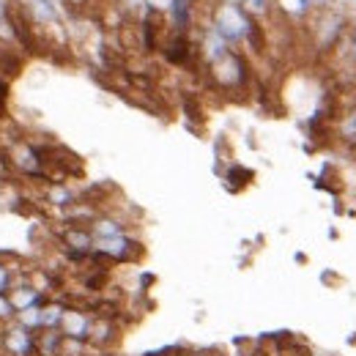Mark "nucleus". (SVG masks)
Returning <instances> with one entry per match:
<instances>
[{
    "instance_id": "1",
    "label": "nucleus",
    "mask_w": 356,
    "mask_h": 356,
    "mask_svg": "<svg viewBox=\"0 0 356 356\" xmlns=\"http://www.w3.org/2000/svg\"><path fill=\"white\" fill-rule=\"evenodd\" d=\"M250 25H252V17L244 11V6L225 0L222 6H217V11H214V28L211 31L222 39L225 44H236V42L247 39Z\"/></svg>"
},
{
    "instance_id": "2",
    "label": "nucleus",
    "mask_w": 356,
    "mask_h": 356,
    "mask_svg": "<svg viewBox=\"0 0 356 356\" xmlns=\"http://www.w3.org/2000/svg\"><path fill=\"white\" fill-rule=\"evenodd\" d=\"M209 72L214 77V83L225 90H236V88H244L247 80H250V69L244 63V58L233 49H227L222 58H217L214 63H209Z\"/></svg>"
},
{
    "instance_id": "3",
    "label": "nucleus",
    "mask_w": 356,
    "mask_h": 356,
    "mask_svg": "<svg viewBox=\"0 0 356 356\" xmlns=\"http://www.w3.org/2000/svg\"><path fill=\"white\" fill-rule=\"evenodd\" d=\"M93 252L102 255V258L127 264V261H132L137 255H143V247L137 241H132L129 236H115V238H96L93 241Z\"/></svg>"
},
{
    "instance_id": "4",
    "label": "nucleus",
    "mask_w": 356,
    "mask_h": 356,
    "mask_svg": "<svg viewBox=\"0 0 356 356\" xmlns=\"http://www.w3.org/2000/svg\"><path fill=\"white\" fill-rule=\"evenodd\" d=\"M90 326H93V318H90L88 312L66 307L63 321H60V334L69 337V340H80V343H86V340L90 337Z\"/></svg>"
},
{
    "instance_id": "5",
    "label": "nucleus",
    "mask_w": 356,
    "mask_h": 356,
    "mask_svg": "<svg viewBox=\"0 0 356 356\" xmlns=\"http://www.w3.org/2000/svg\"><path fill=\"white\" fill-rule=\"evenodd\" d=\"M3 348L11 356H31L36 351V334L17 323L3 332Z\"/></svg>"
},
{
    "instance_id": "6",
    "label": "nucleus",
    "mask_w": 356,
    "mask_h": 356,
    "mask_svg": "<svg viewBox=\"0 0 356 356\" xmlns=\"http://www.w3.org/2000/svg\"><path fill=\"white\" fill-rule=\"evenodd\" d=\"M63 241H66L69 250H74V258H83V255L93 252V241H96V238H93L90 230H83V227L72 225V227L63 233Z\"/></svg>"
},
{
    "instance_id": "7",
    "label": "nucleus",
    "mask_w": 356,
    "mask_h": 356,
    "mask_svg": "<svg viewBox=\"0 0 356 356\" xmlns=\"http://www.w3.org/2000/svg\"><path fill=\"white\" fill-rule=\"evenodd\" d=\"M11 305L17 312H25L31 307H42V291L33 288V285H17L11 293H8Z\"/></svg>"
},
{
    "instance_id": "8",
    "label": "nucleus",
    "mask_w": 356,
    "mask_h": 356,
    "mask_svg": "<svg viewBox=\"0 0 356 356\" xmlns=\"http://www.w3.org/2000/svg\"><path fill=\"white\" fill-rule=\"evenodd\" d=\"M165 58H168L170 63H176V66H184V63L192 58V44H189L186 33H176V36L165 44Z\"/></svg>"
},
{
    "instance_id": "9",
    "label": "nucleus",
    "mask_w": 356,
    "mask_h": 356,
    "mask_svg": "<svg viewBox=\"0 0 356 356\" xmlns=\"http://www.w3.org/2000/svg\"><path fill=\"white\" fill-rule=\"evenodd\" d=\"M28 14L36 25H52L58 19V6L55 0H28Z\"/></svg>"
},
{
    "instance_id": "10",
    "label": "nucleus",
    "mask_w": 356,
    "mask_h": 356,
    "mask_svg": "<svg viewBox=\"0 0 356 356\" xmlns=\"http://www.w3.org/2000/svg\"><path fill=\"white\" fill-rule=\"evenodd\" d=\"M14 162H17V168L19 170H25V173H31V176H36L39 173V168H42V159H39V151H33L31 145H17L14 148Z\"/></svg>"
},
{
    "instance_id": "11",
    "label": "nucleus",
    "mask_w": 356,
    "mask_h": 356,
    "mask_svg": "<svg viewBox=\"0 0 356 356\" xmlns=\"http://www.w3.org/2000/svg\"><path fill=\"white\" fill-rule=\"evenodd\" d=\"M90 233H93V238H115V236H127V233H124V225L118 222V220H113V217L93 220Z\"/></svg>"
},
{
    "instance_id": "12",
    "label": "nucleus",
    "mask_w": 356,
    "mask_h": 356,
    "mask_svg": "<svg viewBox=\"0 0 356 356\" xmlns=\"http://www.w3.org/2000/svg\"><path fill=\"white\" fill-rule=\"evenodd\" d=\"M170 14H173L176 33H186L189 31V22H192V6H189V0H173L170 3Z\"/></svg>"
},
{
    "instance_id": "13",
    "label": "nucleus",
    "mask_w": 356,
    "mask_h": 356,
    "mask_svg": "<svg viewBox=\"0 0 356 356\" xmlns=\"http://www.w3.org/2000/svg\"><path fill=\"white\" fill-rule=\"evenodd\" d=\"M63 312L66 307L52 302V305H42V329H60V321H63Z\"/></svg>"
},
{
    "instance_id": "14",
    "label": "nucleus",
    "mask_w": 356,
    "mask_h": 356,
    "mask_svg": "<svg viewBox=\"0 0 356 356\" xmlns=\"http://www.w3.org/2000/svg\"><path fill=\"white\" fill-rule=\"evenodd\" d=\"M340 137L348 143V145H356V107L346 110L343 113V121H340Z\"/></svg>"
},
{
    "instance_id": "15",
    "label": "nucleus",
    "mask_w": 356,
    "mask_h": 356,
    "mask_svg": "<svg viewBox=\"0 0 356 356\" xmlns=\"http://www.w3.org/2000/svg\"><path fill=\"white\" fill-rule=\"evenodd\" d=\"M17 323L25 326V329H31V332L42 329V307H31V310L25 312H17Z\"/></svg>"
},
{
    "instance_id": "16",
    "label": "nucleus",
    "mask_w": 356,
    "mask_h": 356,
    "mask_svg": "<svg viewBox=\"0 0 356 356\" xmlns=\"http://www.w3.org/2000/svg\"><path fill=\"white\" fill-rule=\"evenodd\" d=\"M252 178H255V173H252L250 168H241V165H230V170L225 173V181H233V184H238V186L252 184Z\"/></svg>"
},
{
    "instance_id": "17",
    "label": "nucleus",
    "mask_w": 356,
    "mask_h": 356,
    "mask_svg": "<svg viewBox=\"0 0 356 356\" xmlns=\"http://www.w3.org/2000/svg\"><path fill=\"white\" fill-rule=\"evenodd\" d=\"M49 200H52L55 206H69V203L74 200V195H72L69 189H63V186H55V189H49Z\"/></svg>"
},
{
    "instance_id": "18",
    "label": "nucleus",
    "mask_w": 356,
    "mask_h": 356,
    "mask_svg": "<svg viewBox=\"0 0 356 356\" xmlns=\"http://www.w3.org/2000/svg\"><path fill=\"white\" fill-rule=\"evenodd\" d=\"M280 6L288 8V11H293V14H305L312 6V0H280Z\"/></svg>"
},
{
    "instance_id": "19",
    "label": "nucleus",
    "mask_w": 356,
    "mask_h": 356,
    "mask_svg": "<svg viewBox=\"0 0 356 356\" xmlns=\"http://www.w3.org/2000/svg\"><path fill=\"white\" fill-rule=\"evenodd\" d=\"M14 315H17V310H14L11 299H8V293H0V321H8Z\"/></svg>"
},
{
    "instance_id": "20",
    "label": "nucleus",
    "mask_w": 356,
    "mask_h": 356,
    "mask_svg": "<svg viewBox=\"0 0 356 356\" xmlns=\"http://www.w3.org/2000/svg\"><path fill=\"white\" fill-rule=\"evenodd\" d=\"M238 6H244V11H266L268 0H238Z\"/></svg>"
},
{
    "instance_id": "21",
    "label": "nucleus",
    "mask_w": 356,
    "mask_h": 356,
    "mask_svg": "<svg viewBox=\"0 0 356 356\" xmlns=\"http://www.w3.org/2000/svg\"><path fill=\"white\" fill-rule=\"evenodd\" d=\"M8 285H11V268L0 264V293H6V291H8Z\"/></svg>"
},
{
    "instance_id": "22",
    "label": "nucleus",
    "mask_w": 356,
    "mask_h": 356,
    "mask_svg": "<svg viewBox=\"0 0 356 356\" xmlns=\"http://www.w3.org/2000/svg\"><path fill=\"white\" fill-rule=\"evenodd\" d=\"M8 17V0H0V22Z\"/></svg>"
},
{
    "instance_id": "23",
    "label": "nucleus",
    "mask_w": 356,
    "mask_h": 356,
    "mask_svg": "<svg viewBox=\"0 0 356 356\" xmlns=\"http://www.w3.org/2000/svg\"><path fill=\"white\" fill-rule=\"evenodd\" d=\"M293 261H296V264H307V255H302V252H296V255H293Z\"/></svg>"
},
{
    "instance_id": "24",
    "label": "nucleus",
    "mask_w": 356,
    "mask_h": 356,
    "mask_svg": "<svg viewBox=\"0 0 356 356\" xmlns=\"http://www.w3.org/2000/svg\"><path fill=\"white\" fill-rule=\"evenodd\" d=\"M348 346H356V332H351V337H348Z\"/></svg>"
},
{
    "instance_id": "25",
    "label": "nucleus",
    "mask_w": 356,
    "mask_h": 356,
    "mask_svg": "<svg viewBox=\"0 0 356 356\" xmlns=\"http://www.w3.org/2000/svg\"><path fill=\"white\" fill-rule=\"evenodd\" d=\"M69 3H74V6H86L88 0H69Z\"/></svg>"
},
{
    "instance_id": "26",
    "label": "nucleus",
    "mask_w": 356,
    "mask_h": 356,
    "mask_svg": "<svg viewBox=\"0 0 356 356\" xmlns=\"http://www.w3.org/2000/svg\"><path fill=\"white\" fill-rule=\"evenodd\" d=\"M189 356H206V354H189Z\"/></svg>"
}]
</instances>
